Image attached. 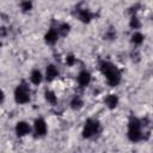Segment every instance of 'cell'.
<instances>
[{"label": "cell", "instance_id": "cell-1", "mask_svg": "<svg viewBox=\"0 0 153 153\" xmlns=\"http://www.w3.org/2000/svg\"><path fill=\"white\" fill-rule=\"evenodd\" d=\"M100 71L104 74L105 79L110 86H117L120 84L121 73L115 65H112L111 62H108V61H103L100 63Z\"/></svg>", "mask_w": 153, "mask_h": 153}, {"label": "cell", "instance_id": "cell-2", "mask_svg": "<svg viewBox=\"0 0 153 153\" xmlns=\"http://www.w3.org/2000/svg\"><path fill=\"white\" fill-rule=\"evenodd\" d=\"M99 130V122L97 120H93V118H88L85 124H84V128H82V136L85 139H90L92 137L93 135H96Z\"/></svg>", "mask_w": 153, "mask_h": 153}, {"label": "cell", "instance_id": "cell-3", "mask_svg": "<svg viewBox=\"0 0 153 153\" xmlns=\"http://www.w3.org/2000/svg\"><path fill=\"white\" fill-rule=\"evenodd\" d=\"M14 100L18 104H26L30 102V91L25 85H18L14 90Z\"/></svg>", "mask_w": 153, "mask_h": 153}, {"label": "cell", "instance_id": "cell-4", "mask_svg": "<svg viewBox=\"0 0 153 153\" xmlns=\"http://www.w3.org/2000/svg\"><path fill=\"white\" fill-rule=\"evenodd\" d=\"M33 129H35V133L36 135L38 136H44L47 134V130H48V127H47V123L43 118H37L35 120V123H33Z\"/></svg>", "mask_w": 153, "mask_h": 153}, {"label": "cell", "instance_id": "cell-5", "mask_svg": "<svg viewBox=\"0 0 153 153\" xmlns=\"http://www.w3.org/2000/svg\"><path fill=\"white\" fill-rule=\"evenodd\" d=\"M30 130H31V128H30L27 122H25V121L17 122V124H16V134H17V136L23 137V136L27 135L30 133Z\"/></svg>", "mask_w": 153, "mask_h": 153}, {"label": "cell", "instance_id": "cell-6", "mask_svg": "<svg viewBox=\"0 0 153 153\" xmlns=\"http://www.w3.org/2000/svg\"><path fill=\"white\" fill-rule=\"evenodd\" d=\"M59 35H60L59 30H56V29H50V30L45 33V36H44L45 43H48V44H55V43L57 42V39H59Z\"/></svg>", "mask_w": 153, "mask_h": 153}, {"label": "cell", "instance_id": "cell-7", "mask_svg": "<svg viewBox=\"0 0 153 153\" xmlns=\"http://www.w3.org/2000/svg\"><path fill=\"white\" fill-rule=\"evenodd\" d=\"M90 82H91V74H90V72L81 71L78 74V84L84 87V86H87Z\"/></svg>", "mask_w": 153, "mask_h": 153}, {"label": "cell", "instance_id": "cell-8", "mask_svg": "<svg viewBox=\"0 0 153 153\" xmlns=\"http://www.w3.org/2000/svg\"><path fill=\"white\" fill-rule=\"evenodd\" d=\"M57 75H59L57 68H56L54 65H48L47 68H45V79H47L48 81H51V80H54Z\"/></svg>", "mask_w": 153, "mask_h": 153}, {"label": "cell", "instance_id": "cell-9", "mask_svg": "<svg viewBox=\"0 0 153 153\" xmlns=\"http://www.w3.org/2000/svg\"><path fill=\"white\" fill-rule=\"evenodd\" d=\"M105 105L109 108V109H115L117 105H118V97L116 94H109L106 98H105Z\"/></svg>", "mask_w": 153, "mask_h": 153}, {"label": "cell", "instance_id": "cell-10", "mask_svg": "<svg viewBox=\"0 0 153 153\" xmlns=\"http://www.w3.org/2000/svg\"><path fill=\"white\" fill-rule=\"evenodd\" d=\"M92 18H93V14H92V12H91L90 10L84 8V10H81V11L79 12V19H80L82 23H90Z\"/></svg>", "mask_w": 153, "mask_h": 153}, {"label": "cell", "instance_id": "cell-11", "mask_svg": "<svg viewBox=\"0 0 153 153\" xmlns=\"http://www.w3.org/2000/svg\"><path fill=\"white\" fill-rule=\"evenodd\" d=\"M42 79H43L42 73H41L38 69H33V71L31 72L30 80H31V82H32L33 85H39V84L42 82Z\"/></svg>", "mask_w": 153, "mask_h": 153}, {"label": "cell", "instance_id": "cell-12", "mask_svg": "<svg viewBox=\"0 0 153 153\" xmlns=\"http://www.w3.org/2000/svg\"><path fill=\"white\" fill-rule=\"evenodd\" d=\"M82 105H84V102H82V99H81L79 96H74V97L72 98V100H71V108H72V109L79 110V109L82 108Z\"/></svg>", "mask_w": 153, "mask_h": 153}, {"label": "cell", "instance_id": "cell-13", "mask_svg": "<svg viewBox=\"0 0 153 153\" xmlns=\"http://www.w3.org/2000/svg\"><path fill=\"white\" fill-rule=\"evenodd\" d=\"M143 39H145V36L141 32H134L131 35V43L136 45H140L141 43H143Z\"/></svg>", "mask_w": 153, "mask_h": 153}, {"label": "cell", "instance_id": "cell-14", "mask_svg": "<svg viewBox=\"0 0 153 153\" xmlns=\"http://www.w3.org/2000/svg\"><path fill=\"white\" fill-rule=\"evenodd\" d=\"M44 97H45V100L50 104H56V102H57V97L53 91H45Z\"/></svg>", "mask_w": 153, "mask_h": 153}, {"label": "cell", "instance_id": "cell-15", "mask_svg": "<svg viewBox=\"0 0 153 153\" xmlns=\"http://www.w3.org/2000/svg\"><path fill=\"white\" fill-rule=\"evenodd\" d=\"M129 26H130L131 29H140V26H141L140 19H139L136 16H131V18H130V20H129Z\"/></svg>", "mask_w": 153, "mask_h": 153}, {"label": "cell", "instance_id": "cell-16", "mask_svg": "<svg viewBox=\"0 0 153 153\" xmlns=\"http://www.w3.org/2000/svg\"><path fill=\"white\" fill-rule=\"evenodd\" d=\"M57 30H59L60 35L66 36V35L69 32V30H71V25H69L68 23H62V24H60V26L57 27Z\"/></svg>", "mask_w": 153, "mask_h": 153}, {"label": "cell", "instance_id": "cell-17", "mask_svg": "<svg viewBox=\"0 0 153 153\" xmlns=\"http://www.w3.org/2000/svg\"><path fill=\"white\" fill-rule=\"evenodd\" d=\"M20 8L23 12H29L32 10V2L30 0H23L20 2Z\"/></svg>", "mask_w": 153, "mask_h": 153}, {"label": "cell", "instance_id": "cell-18", "mask_svg": "<svg viewBox=\"0 0 153 153\" xmlns=\"http://www.w3.org/2000/svg\"><path fill=\"white\" fill-rule=\"evenodd\" d=\"M66 63H67L68 66H73V65L75 63V57H74L73 55H68V56L66 57Z\"/></svg>", "mask_w": 153, "mask_h": 153}]
</instances>
